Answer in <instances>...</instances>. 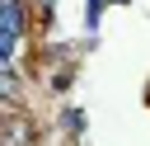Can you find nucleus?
<instances>
[{"mask_svg": "<svg viewBox=\"0 0 150 146\" xmlns=\"http://www.w3.org/2000/svg\"><path fill=\"white\" fill-rule=\"evenodd\" d=\"M38 141V127L28 118H5L0 122V146H33Z\"/></svg>", "mask_w": 150, "mask_h": 146, "instance_id": "obj_2", "label": "nucleus"}, {"mask_svg": "<svg viewBox=\"0 0 150 146\" xmlns=\"http://www.w3.org/2000/svg\"><path fill=\"white\" fill-rule=\"evenodd\" d=\"M19 94H23V89H19L14 71H5V66H0V99H5V104H19Z\"/></svg>", "mask_w": 150, "mask_h": 146, "instance_id": "obj_3", "label": "nucleus"}, {"mask_svg": "<svg viewBox=\"0 0 150 146\" xmlns=\"http://www.w3.org/2000/svg\"><path fill=\"white\" fill-rule=\"evenodd\" d=\"M19 42V0H0V61Z\"/></svg>", "mask_w": 150, "mask_h": 146, "instance_id": "obj_1", "label": "nucleus"}]
</instances>
